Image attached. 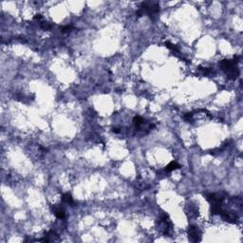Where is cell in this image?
<instances>
[{"mask_svg":"<svg viewBox=\"0 0 243 243\" xmlns=\"http://www.w3.org/2000/svg\"><path fill=\"white\" fill-rule=\"evenodd\" d=\"M112 131H113L114 133H120V129L117 128V127H114V128L112 129Z\"/></svg>","mask_w":243,"mask_h":243,"instance_id":"cell-13","label":"cell"},{"mask_svg":"<svg viewBox=\"0 0 243 243\" xmlns=\"http://www.w3.org/2000/svg\"><path fill=\"white\" fill-rule=\"evenodd\" d=\"M40 23V26H41V28L43 30H51V28H52V25L51 23H49V22H46V21H41V22H39Z\"/></svg>","mask_w":243,"mask_h":243,"instance_id":"cell-9","label":"cell"},{"mask_svg":"<svg viewBox=\"0 0 243 243\" xmlns=\"http://www.w3.org/2000/svg\"><path fill=\"white\" fill-rule=\"evenodd\" d=\"M238 56H235L232 60H222L219 62V67L226 73L229 80H236L239 75V70L238 67Z\"/></svg>","mask_w":243,"mask_h":243,"instance_id":"cell-1","label":"cell"},{"mask_svg":"<svg viewBox=\"0 0 243 243\" xmlns=\"http://www.w3.org/2000/svg\"><path fill=\"white\" fill-rule=\"evenodd\" d=\"M51 211L56 216V217L59 219H64L65 217H66L65 211L62 209L61 207H58V206H56V205H51Z\"/></svg>","mask_w":243,"mask_h":243,"instance_id":"cell-4","label":"cell"},{"mask_svg":"<svg viewBox=\"0 0 243 243\" xmlns=\"http://www.w3.org/2000/svg\"><path fill=\"white\" fill-rule=\"evenodd\" d=\"M62 200H63L65 203L67 204H70V205H74L75 204V202H74L72 197H71V195L70 193H66V194H64L62 196Z\"/></svg>","mask_w":243,"mask_h":243,"instance_id":"cell-6","label":"cell"},{"mask_svg":"<svg viewBox=\"0 0 243 243\" xmlns=\"http://www.w3.org/2000/svg\"><path fill=\"white\" fill-rule=\"evenodd\" d=\"M144 120L142 119L141 116H136V117H134V119H133V123L135 124V127L137 129H139L140 127L144 124Z\"/></svg>","mask_w":243,"mask_h":243,"instance_id":"cell-7","label":"cell"},{"mask_svg":"<svg viewBox=\"0 0 243 243\" xmlns=\"http://www.w3.org/2000/svg\"><path fill=\"white\" fill-rule=\"evenodd\" d=\"M180 167H182V165H180V163H178L177 161H171V163L165 167L164 171L167 173H169V172H172V171H174V170L180 169Z\"/></svg>","mask_w":243,"mask_h":243,"instance_id":"cell-5","label":"cell"},{"mask_svg":"<svg viewBox=\"0 0 243 243\" xmlns=\"http://www.w3.org/2000/svg\"><path fill=\"white\" fill-rule=\"evenodd\" d=\"M188 236L189 239L193 242H198L201 240V233L196 226H189L188 228Z\"/></svg>","mask_w":243,"mask_h":243,"instance_id":"cell-3","label":"cell"},{"mask_svg":"<svg viewBox=\"0 0 243 243\" xmlns=\"http://www.w3.org/2000/svg\"><path fill=\"white\" fill-rule=\"evenodd\" d=\"M192 117H193V114L192 113H187V114H185L184 116H183V118H184V120L185 121H187V122H190L192 120Z\"/></svg>","mask_w":243,"mask_h":243,"instance_id":"cell-11","label":"cell"},{"mask_svg":"<svg viewBox=\"0 0 243 243\" xmlns=\"http://www.w3.org/2000/svg\"><path fill=\"white\" fill-rule=\"evenodd\" d=\"M140 9L144 11V14H146L153 20L157 18L160 12V5L157 2H142Z\"/></svg>","mask_w":243,"mask_h":243,"instance_id":"cell-2","label":"cell"},{"mask_svg":"<svg viewBox=\"0 0 243 243\" xmlns=\"http://www.w3.org/2000/svg\"><path fill=\"white\" fill-rule=\"evenodd\" d=\"M165 47H166L167 49H169L172 52H174V53H179V52H180L179 49H178V47L175 46L174 44H172V43L169 42V41L165 42Z\"/></svg>","mask_w":243,"mask_h":243,"instance_id":"cell-8","label":"cell"},{"mask_svg":"<svg viewBox=\"0 0 243 243\" xmlns=\"http://www.w3.org/2000/svg\"><path fill=\"white\" fill-rule=\"evenodd\" d=\"M33 19L36 20V21H38V22H41V21H43V16H42L41 14H36L35 16L33 17Z\"/></svg>","mask_w":243,"mask_h":243,"instance_id":"cell-12","label":"cell"},{"mask_svg":"<svg viewBox=\"0 0 243 243\" xmlns=\"http://www.w3.org/2000/svg\"><path fill=\"white\" fill-rule=\"evenodd\" d=\"M73 29V26H71V25H68V26H65L61 29V32L66 33V32H70L71 30Z\"/></svg>","mask_w":243,"mask_h":243,"instance_id":"cell-10","label":"cell"}]
</instances>
